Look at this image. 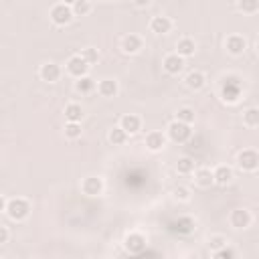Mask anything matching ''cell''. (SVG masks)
Wrapping results in <instances>:
<instances>
[{
    "label": "cell",
    "instance_id": "7",
    "mask_svg": "<svg viewBox=\"0 0 259 259\" xmlns=\"http://www.w3.org/2000/svg\"><path fill=\"white\" fill-rule=\"evenodd\" d=\"M89 69H91V65L81 57V53H79V55L69 57V59H67V63H65V71H67L71 77H75V79L85 77V75L89 73Z\"/></svg>",
    "mask_w": 259,
    "mask_h": 259
},
{
    "label": "cell",
    "instance_id": "34",
    "mask_svg": "<svg viewBox=\"0 0 259 259\" xmlns=\"http://www.w3.org/2000/svg\"><path fill=\"white\" fill-rule=\"evenodd\" d=\"M227 245V237L225 235H210L208 237V247H210V251H217V249H221V247H225Z\"/></svg>",
    "mask_w": 259,
    "mask_h": 259
},
{
    "label": "cell",
    "instance_id": "27",
    "mask_svg": "<svg viewBox=\"0 0 259 259\" xmlns=\"http://www.w3.org/2000/svg\"><path fill=\"white\" fill-rule=\"evenodd\" d=\"M194 160L192 158H188V156H182V158H178V162H176V172L178 174H182V176H188V174H194Z\"/></svg>",
    "mask_w": 259,
    "mask_h": 259
},
{
    "label": "cell",
    "instance_id": "4",
    "mask_svg": "<svg viewBox=\"0 0 259 259\" xmlns=\"http://www.w3.org/2000/svg\"><path fill=\"white\" fill-rule=\"evenodd\" d=\"M237 168L241 172H255L259 168V152L253 148H245L237 154Z\"/></svg>",
    "mask_w": 259,
    "mask_h": 259
},
{
    "label": "cell",
    "instance_id": "40",
    "mask_svg": "<svg viewBox=\"0 0 259 259\" xmlns=\"http://www.w3.org/2000/svg\"><path fill=\"white\" fill-rule=\"evenodd\" d=\"M255 51H257V55H259V38H257V42H255Z\"/></svg>",
    "mask_w": 259,
    "mask_h": 259
},
{
    "label": "cell",
    "instance_id": "15",
    "mask_svg": "<svg viewBox=\"0 0 259 259\" xmlns=\"http://www.w3.org/2000/svg\"><path fill=\"white\" fill-rule=\"evenodd\" d=\"M172 26H174V22H172L170 16H162L160 14V16H154L150 20V30L154 34H168L172 30Z\"/></svg>",
    "mask_w": 259,
    "mask_h": 259
},
{
    "label": "cell",
    "instance_id": "16",
    "mask_svg": "<svg viewBox=\"0 0 259 259\" xmlns=\"http://www.w3.org/2000/svg\"><path fill=\"white\" fill-rule=\"evenodd\" d=\"M119 125L127 132V136H136L142 130V117L136 113H125V115H121Z\"/></svg>",
    "mask_w": 259,
    "mask_h": 259
},
{
    "label": "cell",
    "instance_id": "35",
    "mask_svg": "<svg viewBox=\"0 0 259 259\" xmlns=\"http://www.w3.org/2000/svg\"><path fill=\"white\" fill-rule=\"evenodd\" d=\"M212 257H217V259H233V257H237V251H233L231 247L225 245V247L212 251Z\"/></svg>",
    "mask_w": 259,
    "mask_h": 259
},
{
    "label": "cell",
    "instance_id": "23",
    "mask_svg": "<svg viewBox=\"0 0 259 259\" xmlns=\"http://www.w3.org/2000/svg\"><path fill=\"white\" fill-rule=\"evenodd\" d=\"M95 89H97V83H95V79H91L89 75H85V77H79V79L75 81V91H77V93H81V95L93 93Z\"/></svg>",
    "mask_w": 259,
    "mask_h": 259
},
{
    "label": "cell",
    "instance_id": "32",
    "mask_svg": "<svg viewBox=\"0 0 259 259\" xmlns=\"http://www.w3.org/2000/svg\"><path fill=\"white\" fill-rule=\"evenodd\" d=\"M194 117H196V113L192 107H178V111H176V119H180V121L194 123Z\"/></svg>",
    "mask_w": 259,
    "mask_h": 259
},
{
    "label": "cell",
    "instance_id": "20",
    "mask_svg": "<svg viewBox=\"0 0 259 259\" xmlns=\"http://www.w3.org/2000/svg\"><path fill=\"white\" fill-rule=\"evenodd\" d=\"M194 182L200 188H210L214 184V172L210 168H196L194 170Z\"/></svg>",
    "mask_w": 259,
    "mask_h": 259
},
{
    "label": "cell",
    "instance_id": "30",
    "mask_svg": "<svg viewBox=\"0 0 259 259\" xmlns=\"http://www.w3.org/2000/svg\"><path fill=\"white\" fill-rule=\"evenodd\" d=\"M172 196H174V200H178V202H188V200H190V188L184 186V184H178V186L172 188Z\"/></svg>",
    "mask_w": 259,
    "mask_h": 259
},
{
    "label": "cell",
    "instance_id": "22",
    "mask_svg": "<svg viewBox=\"0 0 259 259\" xmlns=\"http://www.w3.org/2000/svg\"><path fill=\"white\" fill-rule=\"evenodd\" d=\"M176 53H178L180 57L188 59V57H192V55L196 53V42H194L190 36H182V38L176 42Z\"/></svg>",
    "mask_w": 259,
    "mask_h": 259
},
{
    "label": "cell",
    "instance_id": "3",
    "mask_svg": "<svg viewBox=\"0 0 259 259\" xmlns=\"http://www.w3.org/2000/svg\"><path fill=\"white\" fill-rule=\"evenodd\" d=\"M166 136H168L174 144H184V142H188L190 136H192L190 123L180 121V119H174V121L168 123V127H166Z\"/></svg>",
    "mask_w": 259,
    "mask_h": 259
},
{
    "label": "cell",
    "instance_id": "2",
    "mask_svg": "<svg viewBox=\"0 0 259 259\" xmlns=\"http://www.w3.org/2000/svg\"><path fill=\"white\" fill-rule=\"evenodd\" d=\"M241 95H243V87H241L239 79L237 77H225L223 85H221V99L225 103L233 105V103H237L241 99Z\"/></svg>",
    "mask_w": 259,
    "mask_h": 259
},
{
    "label": "cell",
    "instance_id": "13",
    "mask_svg": "<svg viewBox=\"0 0 259 259\" xmlns=\"http://www.w3.org/2000/svg\"><path fill=\"white\" fill-rule=\"evenodd\" d=\"M166 140H168V136H166L164 132L154 130V132H148V134H146L144 146H146L150 152H162V150L166 148Z\"/></svg>",
    "mask_w": 259,
    "mask_h": 259
},
{
    "label": "cell",
    "instance_id": "12",
    "mask_svg": "<svg viewBox=\"0 0 259 259\" xmlns=\"http://www.w3.org/2000/svg\"><path fill=\"white\" fill-rule=\"evenodd\" d=\"M61 75H63V69H61L57 63H53V61L42 63L40 69H38V77H40L45 83H57V81L61 79Z\"/></svg>",
    "mask_w": 259,
    "mask_h": 259
},
{
    "label": "cell",
    "instance_id": "29",
    "mask_svg": "<svg viewBox=\"0 0 259 259\" xmlns=\"http://www.w3.org/2000/svg\"><path fill=\"white\" fill-rule=\"evenodd\" d=\"M237 10L243 14H257L259 12V0H237Z\"/></svg>",
    "mask_w": 259,
    "mask_h": 259
},
{
    "label": "cell",
    "instance_id": "39",
    "mask_svg": "<svg viewBox=\"0 0 259 259\" xmlns=\"http://www.w3.org/2000/svg\"><path fill=\"white\" fill-rule=\"evenodd\" d=\"M63 2H65V4H69V6H73V4L77 2V0H63Z\"/></svg>",
    "mask_w": 259,
    "mask_h": 259
},
{
    "label": "cell",
    "instance_id": "8",
    "mask_svg": "<svg viewBox=\"0 0 259 259\" xmlns=\"http://www.w3.org/2000/svg\"><path fill=\"white\" fill-rule=\"evenodd\" d=\"M251 223H253V214H251V210H247V208H233V210L229 212V225H231L233 229H237V231L249 229Z\"/></svg>",
    "mask_w": 259,
    "mask_h": 259
},
{
    "label": "cell",
    "instance_id": "24",
    "mask_svg": "<svg viewBox=\"0 0 259 259\" xmlns=\"http://www.w3.org/2000/svg\"><path fill=\"white\" fill-rule=\"evenodd\" d=\"M172 229L180 235H190L194 229H196V223L190 219V217H180L176 223H172Z\"/></svg>",
    "mask_w": 259,
    "mask_h": 259
},
{
    "label": "cell",
    "instance_id": "31",
    "mask_svg": "<svg viewBox=\"0 0 259 259\" xmlns=\"http://www.w3.org/2000/svg\"><path fill=\"white\" fill-rule=\"evenodd\" d=\"M71 8H73V14H75V16H87V14L93 10V6H91L89 0H77Z\"/></svg>",
    "mask_w": 259,
    "mask_h": 259
},
{
    "label": "cell",
    "instance_id": "10",
    "mask_svg": "<svg viewBox=\"0 0 259 259\" xmlns=\"http://www.w3.org/2000/svg\"><path fill=\"white\" fill-rule=\"evenodd\" d=\"M119 49H121V53H125V55H138V53L144 49V40H142L140 34L130 32V34L121 36V40H119Z\"/></svg>",
    "mask_w": 259,
    "mask_h": 259
},
{
    "label": "cell",
    "instance_id": "6",
    "mask_svg": "<svg viewBox=\"0 0 259 259\" xmlns=\"http://www.w3.org/2000/svg\"><path fill=\"white\" fill-rule=\"evenodd\" d=\"M146 237L140 233V231H130L125 237H123V249L130 253V255H142L146 251Z\"/></svg>",
    "mask_w": 259,
    "mask_h": 259
},
{
    "label": "cell",
    "instance_id": "9",
    "mask_svg": "<svg viewBox=\"0 0 259 259\" xmlns=\"http://www.w3.org/2000/svg\"><path fill=\"white\" fill-rule=\"evenodd\" d=\"M103 188H105V182L101 176H85L81 180V192L85 196H99L103 194Z\"/></svg>",
    "mask_w": 259,
    "mask_h": 259
},
{
    "label": "cell",
    "instance_id": "11",
    "mask_svg": "<svg viewBox=\"0 0 259 259\" xmlns=\"http://www.w3.org/2000/svg\"><path fill=\"white\" fill-rule=\"evenodd\" d=\"M225 51L233 57H241L247 51V38L243 34H229L225 38Z\"/></svg>",
    "mask_w": 259,
    "mask_h": 259
},
{
    "label": "cell",
    "instance_id": "18",
    "mask_svg": "<svg viewBox=\"0 0 259 259\" xmlns=\"http://www.w3.org/2000/svg\"><path fill=\"white\" fill-rule=\"evenodd\" d=\"M97 93L101 95V97H107V99H111V97H115L117 93H119V83L115 81V79H101L99 83H97Z\"/></svg>",
    "mask_w": 259,
    "mask_h": 259
},
{
    "label": "cell",
    "instance_id": "5",
    "mask_svg": "<svg viewBox=\"0 0 259 259\" xmlns=\"http://www.w3.org/2000/svg\"><path fill=\"white\" fill-rule=\"evenodd\" d=\"M49 16H51V22H53L55 26H67V24H69V22L75 18L73 8H71L69 4H65V2L55 4V6L51 8Z\"/></svg>",
    "mask_w": 259,
    "mask_h": 259
},
{
    "label": "cell",
    "instance_id": "28",
    "mask_svg": "<svg viewBox=\"0 0 259 259\" xmlns=\"http://www.w3.org/2000/svg\"><path fill=\"white\" fill-rule=\"evenodd\" d=\"M243 123L247 127H259V107H247L243 111Z\"/></svg>",
    "mask_w": 259,
    "mask_h": 259
},
{
    "label": "cell",
    "instance_id": "25",
    "mask_svg": "<svg viewBox=\"0 0 259 259\" xmlns=\"http://www.w3.org/2000/svg\"><path fill=\"white\" fill-rule=\"evenodd\" d=\"M107 140H109V144H113V146H123L125 140H127V132H125L121 125H113V127L109 130V134H107Z\"/></svg>",
    "mask_w": 259,
    "mask_h": 259
},
{
    "label": "cell",
    "instance_id": "21",
    "mask_svg": "<svg viewBox=\"0 0 259 259\" xmlns=\"http://www.w3.org/2000/svg\"><path fill=\"white\" fill-rule=\"evenodd\" d=\"M63 113H65V119H67V121H81V119L85 117V109H83V105L77 103V101L67 103Z\"/></svg>",
    "mask_w": 259,
    "mask_h": 259
},
{
    "label": "cell",
    "instance_id": "26",
    "mask_svg": "<svg viewBox=\"0 0 259 259\" xmlns=\"http://www.w3.org/2000/svg\"><path fill=\"white\" fill-rule=\"evenodd\" d=\"M63 134L67 140H79L83 136V127H81V121H67L65 127H63Z\"/></svg>",
    "mask_w": 259,
    "mask_h": 259
},
{
    "label": "cell",
    "instance_id": "33",
    "mask_svg": "<svg viewBox=\"0 0 259 259\" xmlns=\"http://www.w3.org/2000/svg\"><path fill=\"white\" fill-rule=\"evenodd\" d=\"M81 57H83L89 65H95V63L99 61V51H97L95 47H85V49L81 51Z\"/></svg>",
    "mask_w": 259,
    "mask_h": 259
},
{
    "label": "cell",
    "instance_id": "38",
    "mask_svg": "<svg viewBox=\"0 0 259 259\" xmlns=\"http://www.w3.org/2000/svg\"><path fill=\"white\" fill-rule=\"evenodd\" d=\"M6 206H8V198L6 196H0V210L6 212Z\"/></svg>",
    "mask_w": 259,
    "mask_h": 259
},
{
    "label": "cell",
    "instance_id": "37",
    "mask_svg": "<svg viewBox=\"0 0 259 259\" xmlns=\"http://www.w3.org/2000/svg\"><path fill=\"white\" fill-rule=\"evenodd\" d=\"M132 2H134L138 8H148V6L152 4V0H132Z\"/></svg>",
    "mask_w": 259,
    "mask_h": 259
},
{
    "label": "cell",
    "instance_id": "17",
    "mask_svg": "<svg viewBox=\"0 0 259 259\" xmlns=\"http://www.w3.org/2000/svg\"><path fill=\"white\" fill-rule=\"evenodd\" d=\"M184 85L188 87V89H192V91H200L204 85H206V75L202 73V71H190V73H186V77H184Z\"/></svg>",
    "mask_w": 259,
    "mask_h": 259
},
{
    "label": "cell",
    "instance_id": "36",
    "mask_svg": "<svg viewBox=\"0 0 259 259\" xmlns=\"http://www.w3.org/2000/svg\"><path fill=\"white\" fill-rule=\"evenodd\" d=\"M8 239H10V231H8V227H6V225H0V245H6Z\"/></svg>",
    "mask_w": 259,
    "mask_h": 259
},
{
    "label": "cell",
    "instance_id": "1",
    "mask_svg": "<svg viewBox=\"0 0 259 259\" xmlns=\"http://www.w3.org/2000/svg\"><path fill=\"white\" fill-rule=\"evenodd\" d=\"M32 206H30V200L24 198V196H14V198H8V206H6V214L8 219H12L14 223H22L24 219H28Z\"/></svg>",
    "mask_w": 259,
    "mask_h": 259
},
{
    "label": "cell",
    "instance_id": "19",
    "mask_svg": "<svg viewBox=\"0 0 259 259\" xmlns=\"http://www.w3.org/2000/svg\"><path fill=\"white\" fill-rule=\"evenodd\" d=\"M212 172H214V184H221V186L231 184V182H233V178H235L233 168H231V166H227V164H219Z\"/></svg>",
    "mask_w": 259,
    "mask_h": 259
},
{
    "label": "cell",
    "instance_id": "14",
    "mask_svg": "<svg viewBox=\"0 0 259 259\" xmlns=\"http://www.w3.org/2000/svg\"><path fill=\"white\" fill-rule=\"evenodd\" d=\"M162 67H164V71H166L168 75H180V73L184 71V57H180V55L174 51V53H170V55L164 57Z\"/></svg>",
    "mask_w": 259,
    "mask_h": 259
}]
</instances>
